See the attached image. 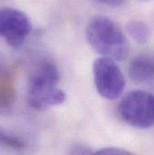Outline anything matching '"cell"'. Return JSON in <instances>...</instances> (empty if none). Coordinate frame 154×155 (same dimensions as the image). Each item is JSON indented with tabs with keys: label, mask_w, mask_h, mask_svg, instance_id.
Wrapping results in <instances>:
<instances>
[{
	"label": "cell",
	"mask_w": 154,
	"mask_h": 155,
	"mask_svg": "<svg viewBox=\"0 0 154 155\" xmlns=\"http://www.w3.org/2000/svg\"><path fill=\"white\" fill-rule=\"evenodd\" d=\"M127 34L138 43H146L151 37L149 26L143 21L133 20L126 25Z\"/></svg>",
	"instance_id": "cell-8"
},
{
	"label": "cell",
	"mask_w": 154,
	"mask_h": 155,
	"mask_svg": "<svg viewBox=\"0 0 154 155\" xmlns=\"http://www.w3.org/2000/svg\"><path fill=\"white\" fill-rule=\"evenodd\" d=\"M86 38L102 57L123 61L129 53V42L123 30L109 17L97 15L87 24Z\"/></svg>",
	"instance_id": "cell-1"
},
{
	"label": "cell",
	"mask_w": 154,
	"mask_h": 155,
	"mask_svg": "<svg viewBox=\"0 0 154 155\" xmlns=\"http://www.w3.org/2000/svg\"><path fill=\"white\" fill-rule=\"evenodd\" d=\"M32 31L29 17L13 7L0 9V38L11 47H20Z\"/></svg>",
	"instance_id": "cell-5"
},
{
	"label": "cell",
	"mask_w": 154,
	"mask_h": 155,
	"mask_svg": "<svg viewBox=\"0 0 154 155\" xmlns=\"http://www.w3.org/2000/svg\"><path fill=\"white\" fill-rule=\"evenodd\" d=\"M93 155H136L133 153H131L127 150L116 148V147H108L101 149L96 153H93Z\"/></svg>",
	"instance_id": "cell-10"
},
{
	"label": "cell",
	"mask_w": 154,
	"mask_h": 155,
	"mask_svg": "<svg viewBox=\"0 0 154 155\" xmlns=\"http://www.w3.org/2000/svg\"><path fill=\"white\" fill-rule=\"evenodd\" d=\"M0 145L15 151H21L26 147V142L19 135L0 128Z\"/></svg>",
	"instance_id": "cell-9"
},
{
	"label": "cell",
	"mask_w": 154,
	"mask_h": 155,
	"mask_svg": "<svg viewBox=\"0 0 154 155\" xmlns=\"http://www.w3.org/2000/svg\"><path fill=\"white\" fill-rule=\"evenodd\" d=\"M93 151L85 144L75 143L73 144L70 150L68 155H93Z\"/></svg>",
	"instance_id": "cell-11"
},
{
	"label": "cell",
	"mask_w": 154,
	"mask_h": 155,
	"mask_svg": "<svg viewBox=\"0 0 154 155\" xmlns=\"http://www.w3.org/2000/svg\"><path fill=\"white\" fill-rule=\"evenodd\" d=\"M59 80L60 73L55 64L51 61L40 63L29 78L27 91L29 106L41 111L63 104L66 95L57 87Z\"/></svg>",
	"instance_id": "cell-2"
},
{
	"label": "cell",
	"mask_w": 154,
	"mask_h": 155,
	"mask_svg": "<svg viewBox=\"0 0 154 155\" xmlns=\"http://www.w3.org/2000/svg\"><path fill=\"white\" fill-rule=\"evenodd\" d=\"M16 99L15 79L10 71L0 64V110L11 107Z\"/></svg>",
	"instance_id": "cell-7"
},
{
	"label": "cell",
	"mask_w": 154,
	"mask_h": 155,
	"mask_svg": "<svg viewBox=\"0 0 154 155\" xmlns=\"http://www.w3.org/2000/svg\"><path fill=\"white\" fill-rule=\"evenodd\" d=\"M153 58L151 55H139L129 65V76L135 83H151L153 80Z\"/></svg>",
	"instance_id": "cell-6"
},
{
	"label": "cell",
	"mask_w": 154,
	"mask_h": 155,
	"mask_svg": "<svg viewBox=\"0 0 154 155\" xmlns=\"http://www.w3.org/2000/svg\"><path fill=\"white\" fill-rule=\"evenodd\" d=\"M118 113L131 126L139 129L150 128L154 123L153 96L144 90H133L120 101Z\"/></svg>",
	"instance_id": "cell-3"
},
{
	"label": "cell",
	"mask_w": 154,
	"mask_h": 155,
	"mask_svg": "<svg viewBox=\"0 0 154 155\" xmlns=\"http://www.w3.org/2000/svg\"><path fill=\"white\" fill-rule=\"evenodd\" d=\"M98 3H101V4H104V5H121L123 0H97Z\"/></svg>",
	"instance_id": "cell-12"
},
{
	"label": "cell",
	"mask_w": 154,
	"mask_h": 155,
	"mask_svg": "<svg viewBox=\"0 0 154 155\" xmlns=\"http://www.w3.org/2000/svg\"><path fill=\"white\" fill-rule=\"evenodd\" d=\"M93 74L97 92L108 100L118 98L124 87L125 78L116 61L107 57H100L94 61Z\"/></svg>",
	"instance_id": "cell-4"
}]
</instances>
